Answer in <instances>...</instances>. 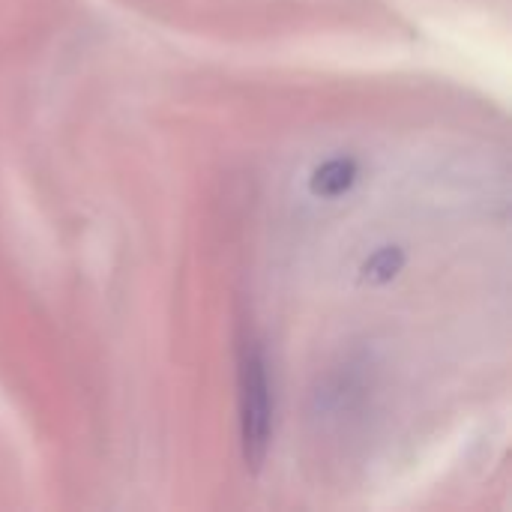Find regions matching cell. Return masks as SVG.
<instances>
[{
    "instance_id": "obj_1",
    "label": "cell",
    "mask_w": 512,
    "mask_h": 512,
    "mask_svg": "<svg viewBox=\"0 0 512 512\" xmlns=\"http://www.w3.org/2000/svg\"><path fill=\"white\" fill-rule=\"evenodd\" d=\"M270 426H273V399H270L267 363L255 345H246L240 360V441H243V459L252 471H258L267 459Z\"/></svg>"
},
{
    "instance_id": "obj_2",
    "label": "cell",
    "mask_w": 512,
    "mask_h": 512,
    "mask_svg": "<svg viewBox=\"0 0 512 512\" xmlns=\"http://www.w3.org/2000/svg\"><path fill=\"white\" fill-rule=\"evenodd\" d=\"M354 180H357V162L339 156V159L321 162V165L312 171L309 189H312V195H318V198H339V195H345V192L354 186Z\"/></svg>"
},
{
    "instance_id": "obj_3",
    "label": "cell",
    "mask_w": 512,
    "mask_h": 512,
    "mask_svg": "<svg viewBox=\"0 0 512 512\" xmlns=\"http://www.w3.org/2000/svg\"><path fill=\"white\" fill-rule=\"evenodd\" d=\"M405 264V255L399 249H378L366 264H363V279L372 285H384L390 282Z\"/></svg>"
}]
</instances>
